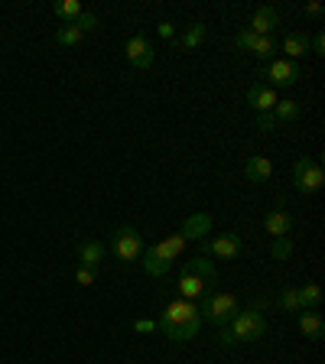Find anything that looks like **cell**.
<instances>
[{
  "label": "cell",
  "instance_id": "obj_34",
  "mask_svg": "<svg viewBox=\"0 0 325 364\" xmlns=\"http://www.w3.org/2000/svg\"><path fill=\"white\" fill-rule=\"evenodd\" d=\"M156 33H160L162 39H173V33H176V26L169 20H162V23H156Z\"/></svg>",
  "mask_w": 325,
  "mask_h": 364
},
{
  "label": "cell",
  "instance_id": "obj_27",
  "mask_svg": "<svg viewBox=\"0 0 325 364\" xmlns=\"http://www.w3.org/2000/svg\"><path fill=\"white\" fill-rule=\"evenodd\" d=\"M280 309L283 312H303V306H299V293H296V286H286L280 293Z\"/></svg>",
  "mask_w": 325,
  "mask_h": 364
},
{
  "label": "cell",
  "instance_id": "obj_14",
  "mask_svg": "<svg viewBox=\"0 0 325 364\" xmlns=\"http://www.w3.org/2000/svg\"><path fill=\"white\" fill-rule=\"evenodd\" d=\"M208 293V283L202 277H192V273H185L183 270V277H179V296H183V300H202V296H205Z\"/></svg>",
  "mask_w": 325,
  "mask_h": 364
},
{
  "label": "cell",
  "instance_id": "obj_6",
  "mask_svg": "<svg viewBox=\"0 0 325 364\" xmlns=\"http://www.w3.org/2000/svg\"><path fill=\"white\" fill-rule=\"evenodd\" d=\"M260 78H267L270 85L290 88V85H296V82L303 78V69H299V62H290V59H277V62H270L267 69H260Z\"/></svg>",
  "mask_w": 325,
  "mask_h": 364
},
{
  "label": "cell",
  "instance_id": "obj_32",
  "mask_svg": "<svg viewBox=\"0 0 325 364\" xmlns=\"http://www.w3.org/2000/svg\"><path fill=\"white\" fill-rule=\"evenodd\" d=\"M75 280H78V286H91V283H95V270L78 267L75 270Z\"/></svg>",
  "mask_w": 325,
  "mask_h": 364
},
{
  "label": "cell",
  "instance_id": "obj_15",
  "mask_svg": "<svg viewBox=\"0 0 325 364\" xmlns=\"http://www.w3.org/2000/svg\"><path fill=\"white\" fill-rule=\"evenodd\" d=\"M263 228H267V235H273V237H286L292 228V218L283 212V208H273V212L263 218Z\"/></svg>",
  "mask_w": 325,
  "mask_h": 364
},
{
  "label": "cell",
  "instance_id": "obj_26",
  "mask_svg": "<svg viewBox=\"0 0 325 364\" xmlns=\"http://www.w3.org/2000/svg\"><path fill=\"white\" fill-rule=\"evenodd\" d=\"M202 39H205V23H192V26L183 33V49H195Z\"/></svg>",
  "mask_w": 325,
  "mask_h": 364
},
{
  "label": "cell",
  "instance_id": "obj_1",
  "mask_svg": "<svg viewBox=\"0 0 325 364\" xmlns=\"http://www.w3.org/2000/svg\"><path fill=\"white\" fill-rule=\"evenodd\" d=\"M160 329H162V335L173 338V342H189V338H195L198 329H202V312L189 300H173L166 306V312H162Z\"/></svg>",
  "mask_w": 325,
  "mask_h": 364
},
{
  "label": "cell",
  "instance_id": "obj_29",
  "mask_svg": "<svg viewBox=\"0 0 325 364\" xmlns=\"http://www.w3.org/2000/svg\"><path fill=\"white\" fill-rule=\"evenodd\" d=\"M72 26H75L82 36H85V33H91V30H98V13H82V17H78Z\"/></svg>",
  "mask_w": 325,
  "mask_h": 364
},
{
  "label": "cell",
  "instance_id": "obj_11",
  "mask_svg": "<svg viewBox=\"0 0 325 364\" xmlns=\"http://www.w3.org/2000/svg\"><path fill=\"white\" fill-rule=\"evenodd\" d=\"M248 101H250V107H254L257 114H267V111H273V107H277L280 95H277V88H270V85H250Z\"/></svg>",
  "mask_w": 325,
  "mask_h": 364
},
{
  "label": "cell",
  "instance_id": "obj_5",
  "mask_svg": "<svg viewBox=\"0 0 325 364\" xmlns=\"http://www.w3.org/2000/svg\"><path fill=\"white\" fill-rule=\"evenodd\" d=\"M111 251L118 254V260H124V264H133V260L143 254L140 231H137V228H130V225L118 228V231H114V241H111Z\"/></svg>",
  "mask_w": 325,
  "mask_h": 364
},
{
  "label": "cell",
  "instance_id": "obj_16",
  "mask_svg": "<svg viewBox=\"0 0 325 364\" xmlns=\"http://www.w3.org/2000/svg\"><path fill=\"white\" fill-rule=\"evenodd\" d=\"M244 176H248L250 182H267L273 176V163L267 160V156H250V160L244 163Z\"/></svg>",
  "mask_w": 325,
  "mask_h": 364
},
{
  "label": "cell",
  "instance_id": "obj_28",
  "mask_svg": "<svg viewBox=\"0 0 325 364\" xmlns=\"http://www.w3.org/2000/svg\"><path fill=\"white\" fill-rule=\"evenodd\" d=\"M270 254L277 260H286L292 254V244H290V237H273V247H270Z\"/></svg>",
  "mask_w": 325,
  "mask_h": 364
},
{
  "label": "cell",
  "instance_id": "obj_23",
  "mask_svg": "<svg viewBox=\"0 0 325 364\" xmlns=\"http://www.w3.org/2000/svg\"><path fill=\"white\" fill-rule=\"evenodd\" d=\"M273 118H277V124H290V120H296L299 118V101H277Z\"/></svg>",
  "mask_w": 325,
  "mask_h": 364
},
{
  "label": "cell",
  "instance_id": "obj_7",
  "mask_svg": "<svg viewBox=\"0 0 325 364\" xmlns=\"http://www.w3.org/2000/svg\"><path fill=\"white\" fill-rule=\"evenodd\" d=\"M202 251L215 254L218 260L238 257V251H241V235H238V231H228V235L215 237V241H202Z\"/></svg>",
  "mask_w": 325,
  "mask_h": 364
},
{
  "label": "cell",
  "instance_id": "obj_3",
  "mask_svg": "<svg viewBox=\"0 0 325 364\" xmlns=\"http://www.w3.org/2000/svg\"><path fill=\"white\" fill-rule=\"evenodd\" d=\"M198 312H202V322H212V325L221 329V325H228V322L238 316V300L231 293H205Z\"/></svg>",
  "mask_w": 325,
  "mask_h": 364
},
{
  "label": "cell",
  "instance_id": "obj_12",
  "mask_svg": "<svg viewBox=\"0 0 325 364\" xmlns=\"http://www.w3.org/2000/svg\"><path fill=\"white\" fill-rule=\"evenodd\" d=\"M143 270L150 273V277H162V273H169V267H173V260H166L160 254V247L150 244V247H143Z\"/></svg>",
  "mask_w": 325,
  "mask_h": 364
},
{
  "label": "cell",
  "instance_id": "obj_36",
  "mask_svg": "<svg viewBox=\"0 0 325 364\" xmlns=\"http://www.w3.org/2000/svg\"><path fill=\"white\" fill-rule=\"evenodd\" d=\"M218 345H221V348H231V345H238L234 338H231V332H228V325H221V332H218Z\"/></svg>",
  "mask_w": 325,
  "mask_h": 364
},
{
  "label": "cell",
  "instance_id": "obj_8",
  "mask_svg": "<svg viewBox=\"0 0 325 364\" xmlns=\"http://www.w3.org/2000/svg\"><path fill=\"white\" fill-rule=\"evenodd\" d=\"M124 55H127V62L133 65V69H150L153 65V46L147 36H133V39H127V46H124Z\"/></svg>",
  "mask_w": 325,
  "mask_h": 364
},
{
  "label": "cell",
  "instance_id": "obj_33",
  "mask_svg": "<svg viewBox=\"0 0 325 364\" xmlns=\"http://www.w3.org/2000/svg\"><path fill=\"white\" fill-rule=\"evenodd\" d=\"M309 49H313L315 55H325V36L322 33H315L313 39H309Z\"/></svg>",
  "mask_w": 325,
  "mask_h": 364
},
{
  "label": "cell",
  "instance_id": "obj_20",
  "mask_svg": "<svg viewBox=\"0 0 325 364\" xmlns=\"http://www.w3.org/2000/svg\"><path fill=\"white\" fill-rule=\"evenodd\" d=\"M296 293H299V306H303V309H319V302H322V289L315 286V283L296 286Z\"/></svg>",
  "mask_w": 325,
  "mask_h": 364
},
{
  "label": "cell",
  "instance_id": "obj_13",
  "mask_svg": "<svg viewBox=\"0 0 325 364\" xmlns=\"http://www.w3.org/2000/svg\"><path fill=\"white\" fill-rule=\"evenodd\" d=\"M101 260H104V247L98 244V241H82L78 244V267H88L98 273Z\"/></svg>",
  "mask_w": 325,
  "mask_h": 364
},
{
  "label": "cell",
  "instance_id": "obj_18",
  "mask_svg": "<svg viewBox=\"0 0 325 364\" xmlns=\"http://www.w3.org/2000/svg\"><path fill=\"white\" fill-rule=\"evenodd\" d=\"M283 53L290 55V62H296L299 55L309 53V36H306V33H290V36L283 39Z\"/></svg>",
  "mask_w": 325,
  "mask_h": 364
},
{
  "label": "cell",
  "instance_id": "obj_19",
  "mask_svg": "<svg viewBox=\"0 0 325 364\" xmlns=\"http://www.w3.org/2000/svg\"><path fill=\"white\" fill-rule=\"evenodd\" d=\"M185 273H192V277H202L208 283V286H212V283H215V264H212V260H205V257H195V260H189V264H185Z\"/></svg>",
  "mask_w": 325,
  "mask_h": 364
},
{
  "label": "cell",
  "instance_id": "obj_31",
  "mask_svg": "<svg viewBox=\"0 0 325 364\" xmlns=\"http://www.w3.org/2000/svg\"><path fill=\"white\" fill-rule=\"evenodd\" d=\"M273 127H277V118H273V111H267V114H257V130L270 134Z\"/></svg>",
  "mask_w": 325,
  "mask_h": 364
},
{
  "label": "cell",
  "instance_id": "obj_22",
  "mask_svg": "<svg viewBox=\"0 0 325 364\" xmlns=\"http://www.w3.org/2000/svg\"><path fill=\"white\" fill-rule=\"evenodd\" d=\"M156 247H160V254H162V257H166V260H176V257H179V254H183L185 237H183V235H169V237H166V241H160V244H156Z\"/></svg>",
  "mask_w": 325,
  "mask_h": 364
},
{
  "label": "cell",
  "instance_id": "obj_4",
  "mask_svg": "<svg viewBox=\"0 0 325 364\" xmlns=\"http://www.w3.org/2000/svg\"><path fill=\"white\" fill-rule=\"evenodd\" d=\"M292 182H296V189H299L303 195H313V192L322 189L325 172L313 156H299V160L292 163Z\"/></svg>",
  "mask_w": 325,
  "mask_h": 364
},
{
  "label": "cell",
  "instance_id": "obj_37",
  "mask_svg": "<svg viewBox=\"0 0 325 364\" xmlns=\"http://www.w3.org/2000/svg\"><path fill=\"white\" fill-rule=\"evenodd\" d=\"M306 13H313V17H319V13H322V3H306Z\"/></svg>",
  "mask_w": 325,
  "mask_h": 364
},
{
  "label": "cell",
  "instance_id": "obj_25",
  "mask_svg": "<svg viewBox=\"0 0 325 364\" xmlns=\"http://www.w3.org/2000/svg\"><path fill=\"white\" fill-rule=\"evenodd\" d=\"M55 43H59V46H78V43H82V33H78L72 23H65V26L55 30Z\"/></svg>",
  "mask_w": 325,
  "mask_h": 364
},
{
  "label": "cell",
  "instance_id": "obj_9",
  "mask_svg": "<svg viewBox=\"0 0 325 364\" xmlns=\"http://www.w3.org/2000/svg\"><path fill=\"white\" fill-rule=\"evenodd\" d=\"M280 26V13L273 10V7H257L254 17H250V26L248 30L254 36H273V30Z\"/></svg>",
  "mask_w": 325,
  "mask_h": 364
},
{
  "label": "cell",
  "instance_id": "obj_30",
  "mask_svg": "<svg viewBox=\"0 0 325 364\" xmlns=\"http://www.w3.org/2000/svg\"><path fill=\"white\" fill-rule=\"evenodd\" d=\"M254 43H257V36H254L250 30H241L238 36H234V46H238V49H244V53H250V49H254Z\"/></svg>",
  "mask_w": 325,
  "mask_h": 364
},
{
  "label": "cell",
  "instance_id": "obj_21",
  "mask_svg": "<svg viewBox=\"0 0 325 364\" xmlns=\"http://www.w3.org/2000/svg\"><path fill=\"white\" fill-rule=\"evenodd\" d=\"M250 53L257 55V59H273V55L280 53V43H277V36H257V43Z\"/></svg>",
  "mask_w": 325,
  "mask_h": 364
},
{
  "label": "cell",
  "instance_id": "obj_2",
  "mask_svg": "<svg viewBox=\"0 0 325 364\" xmlns=\"http://www.w3.org/2000/svg\"><path fill=\"white\" fill-rule=\"evenodd\" d=\"M260 309H263V302H257V306H250V309H244V312L238 309V316L228 322V332H231L234 342H257V338H263L267 322H263Z\"/></svg>",
  "mask_w": 325,
  "mask_h": 364
},
{
  "label": "cell",
  "instance_id": "obj_17",
  "mask_svg": "<svg viewBox=\"0 0 325 364\" xmlns=\"http://www.w3.org/2000/svg\"><path fill=\"white\" fill-rule=\"evenodd\" d=\"M299 332H303L306 338H322V332H325L322 316L315 309H303L299 312Z\"/></svg>",
  "mask_w": 325,
  "mask_h": 364
},
{
  "label": "cell",
  "instance_id": "obj_10",
  "mask_svg": "<svg viewBox=\"0 0 325 364\" xmlns=\"http://www.w3.org/2000/svg\"><path fill=\"white\" fill-rule=\"evenodd\" d=\"M208 231H212V215H205V212L189 215V218H185V225L179 228V235L185 237V244H189V241H205Z\"/></svg>",
  "mask_w": 325,
  "mask_h": 364
},
{
  "label": "cell",
  "instance_id": "obj_35",
  "mask_svg": "<svg viewBox=\"0 0 325 364\" xmlns=\"http://www.w3.org/2000/svg\"><path fill=\"white\" fill-rule=\"evenodd\" d=\"M133 329H137L140 335H147V332H153V329H156V322H153V319H137V322H133Z\"/></svg>",
  "mask_w": 325,
  "mask_h": 364
},
{
  "label": "cell",
  "instance_id": "obj_24",
  "mask_svg": "<svg viewBox=\"0 0 325 364\" xmlns=\"http://www.w3.org/2000/svg\"><path fill=\"white\" fill-rule=\"evenodd\" d=\"M55 13H59V17H65L68 23H75L85 10H82V3H78V0H59V3H55Z\"/></svg>",
  "mask_w": 325,
  "mask_h": 364
}]
</instances>
